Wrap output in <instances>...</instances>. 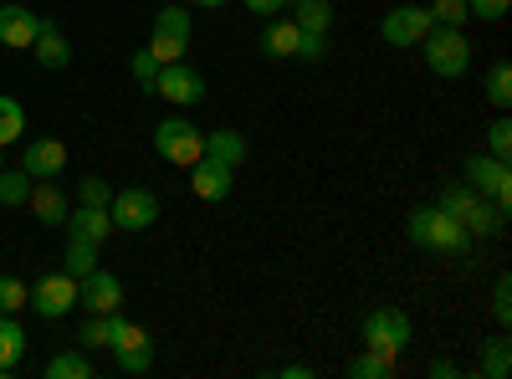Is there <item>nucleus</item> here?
Instances as JSON below:
<instances>
[{"label": "nucleus", "instance_id": "dca6fc26", "mask_svg": "<svg viewBox=\"0 0 512 379\" xmlns=\"http://www.w3.org/2000/svg\"><path fill=\"white\" fill-rule=\"evenodd\" d=\"M67 226H72V236H88V241H108L113 236L108 205H72L67 210Z\"/></svg>", "mask_w": 512, "mask_h": 379}, {"label": "nucleus", "instance_id": "2f4dec72", "mask_svg": "<svg viewBox=\"0 0 512 379\" xmlns=\"http://www.w3.org/2000/svg\"><path fill=\"white\" fill-rule=\"evenodd\" d=\"M431 26H466L472 16H466V0H431Z\"/></svg>", "mask_w": 512, "mask_h": 379}, {"label": "nucleus", "instance_id": "e433bc0d", "mask_svg": "<svg viewBox=\"0 0 512 379\" xmlns=\"http://www.w3.org/2000/svg\"><path fill=\"white\" fill-rule=\"evenodd\" d=\"M113 200V190H108V180H98V175H88L77 185V205H108Z\"/></svg>", "mask_w": 512, "mask_h": 379}, {"label": "nucleus", "instance_id": "20e7f679", "mask_svg": "<svg viewBox=\"0 0 512 379\" xmlns=\"http://www.w3.org/2000/svg\"><path fill=\"white\" fill-rule=\"evenodd\" d=\"M405 344H410V318H405L400 308H374V313L364 318V349H374V354H384V359L400 364Z\"/></svg>", "mask_w": 512, "mask_h": 379}, {"label": "nucleus", "instance_id": "ea45409f", "mask_svg": "<svg viewBox=\"0 0 512 379\" xmlns=\"http://www.w3.org/2000/svg\"><path fill=\"white\" fill-rule=\"evenodd\" d=\"M154 72H159V62L149 57V47H144V52H134V77L144 82V88H149V93H154Z\"/></svg>", "mask_w": 512, "mask_h": 379}, {"label": "nucleus", "instance_id": "f03ea898", "mask_svg": "<svg viewBox=\"0 0 512 379\" xmlns=\"http://www.w3.org/2000/svg\"><path fill=\"white\" fill-rule=\"evenodd\" d=\"M420 52H425V67H431L436 77H461L466 67H472V41L461 36V26H431L420 41Z\"/></svg>", "mask_w": 512, "mask_h": 379}, {"label": "nucleus", "instance_id": "f8f14e48", "mask_svg": "<svg viewBox=\"0 0 512 379\" xmlns=\"http://www.w3.org/2000/svg\"><path fill=\"white\" fill-rule=\"evenodd\" d=\"M77 303L88 308V313H123V282L113 272H88L77 282Z\"/></svg>", "mask_w": 512, "mask_h": 379}, {"label": "nucleus", "instance_id": "f257e3e1", "mask_svg": "<svg viewBox=\"0 0 512 379\" xmlns=\"http://www.w3.org/2000/svg\"><path fill=\"white\" fill-rule=\"evenodd\" d=\"M405 236H410V246L436 251V257H466V251H472V236H466V226H461L456 216H446L441 205H420V210H410Z\"/></svg>", "mask_w": 512, "mask_h": 379}, {"label": "nucleus", "instance_id": "9b49d317", "mask_svg": "<svg viewBox=\"0 0 512 379\" xmlns=\"http://www.w3.org/2000/svg\"><path fill=\"white\" fill-rule=\"evenodd\" d=\"M41 26H47V16H36L26 6H0V47H11V52H31V41L41 36Z\"/></svg>", "mask_w": 512, "mask_h": 379}, {"label": "nucleus", "instance_id": "b1692460", "mask_svg": "<svg viewBox=\"0 0 512 379\" xmlns=\"http://www.w3.org/2000/svg\"><path fill=\"white\" fill-rule=\"evenodd\" d=\"M82 349H113V313H88V323L77 328Z\"/></svg>", "mask_w": 512, "mask_h": 379}, {"label": "nucleus", "instance_id": "9d476101", "mask_svg": "<svg viewBox=\"0 0 512 379\" xmlns=\"http://www.w3.org/2000/svg\"><path fill=\"white\" fill-rule=\"evenodd\" d=\"M190 190H195V200H205V205H221V200L236 190V170L205 154V159L190 164Z\"/></svg>", "mask_w": 512, "mask_h": 379}, {"label": "nucleus", "instance_id": "f3484780", "mask_svg": "<svg viewBox=\"0 0 512 379\" xmlns=\"http://www.w3.org/2000/svg\"><path fill=\"white\" fill-rule=\"evenodd\" d=\"M297 41H303V26H297V21L272 16V21L262 26V52H267V57H292V62H297Z\"/></svg>", "mask_w": 512, "mask_h": 379}, {"label": "nucleus", "instance_id": "aec40b11", "mask_svg": "<svg viewBox=\"0 0 512 379\" xmlns=\"http://www.w3.org/2000/svg\"><path fill=\"white\" fill-rule=\"evenodd\" d=\"M62 272H72L77 282L88 277V272H98V241L72 236V241H67V257H62Z\"/></svg>", "mask_w": 512, "mask_h": 379}, {"label": "nucleus", "instance_id": "c756f323", "mask_svg": "<svg viewBox=\"0 0 512 379\" xmlns=\"http://www.w3.org/2000/svg\"><path fill=\"white\" fill-rule=\"evenodd\" d=\"M507 369H512V344L492 339L487 354H482V379H507Z\"/></svg>", "mask_w": 512, "mask_h": 379}, {"label": "nucleus", "instance_id": "a19ab883", "mask_svg": "<svg viewBox=\"0 0 512 379\" xmlns=\"http://www.w3.org/2000/svg\"><path fill=\"white\" fill-rule=\"evenodd\" d=\"M246 6H251L256 16H267V21H272V16H282V11L292 6V0H246Z\"/></svg>", "mask_w": 512, "mask_h": 379}, {"label": "nucleus", "instance_id": "1a4fd4ad", "mask_svg": "<svg viewBox=\"0 0 512 379\" xmlns=\"http://www.w3.org/2000/svg\"><path fill=\"white\" fill-rule=\"evenodd\" d=\"M31 308L41 318H67L77 308V277L72 272H52V277H41L31 287Z\"/></svg>", "mask_w": 512, "mask_h": 379}, {"label": "nucleus", "instance_id": "49530a36", "mask_svg": "<svg viewBox=\"0 0 512 379\" xmlns=\"http://www.w3.org/2000/svg\"><path fill=\"white\" fill-rule=\"evenodd\" d=\"M0 210H6V205H0Z\"/></svg>", "mask_w": 512, "mask_h": 379}, {"label": "nucleus", "instance_id": "7c9ffc66", "mask_svg": "<svg viewBox=\"0 0 512 379\" xmlns=\"http://www.w3.org/2000/svg\"><path fill=\"white\" fill-rule=\"evenodd\" d=\"M31 175L26 170H0V205H26Z\"/></svg>", "mask_w": 512, "mask_h": 379}, {"label": "nucleus", "instance_id": "393cba45", "mask_svg": "<svg viewBox=\"0 0 512 379\" xmlns=\"http://www.w3.org/2000/svg\"><path fill=\"white\" fill-rule=\"evenodd\" d=\"M128 349H154V344H149V333L134 318L113 313V354H128Z\"/></svg>", "mask_w": 512, "mask_h": 379}, {"label": "nucleus", "instance_id": "5701e85b", "mask_svg": "<svg viewBox=\"0 0 512 379\" xmlns=\"http://www.w3.org/2000/svg\"><path fill=\"white\" fill-rule=\"evenodd\" d=\"M395 359H384V354H374V349H359L354 359H349V374L354 379H395Z\"/></svg>", "mask_w": 512, "mask_h": 379}, {"label": "nucleus", "instance_id": "a211bd4d", "mask_svg": "<svg viewBox=\"0 0 512 379\" xmlns=\"http://www.w3.org/2000/svg\"><path fill=\"white\" fill-rule=\"evenodd\" d=\"M26 354V328L16 323V313H0V379H6Z\"/></svg>", "mask_w": 512, "mask_h": 379}, {"label": "nucleus", "instance_id": "4c0bfd02", "mask_svg": "<svg viewBox=\"0 0 512 379\" xmlns=\"http://www.w3.org/2000/svg\"><path fill=\"white\" fill-rule=\"evenodd\" d=\"M123 374H149L154 369V349H128V354H113Z\"/></svg>", "mask_w": 512, "mask_h": 379}, {"label": "nucleus", "instance_id": "423d86ee", "mask_svg": "<svg viewBox=\"0 0 512 379\" xmlns=\"http://www.w3.org/2000/svg\"><path fill=\"white\" fill-rule=\"evenodd\" d=\"M154 93L164 103H175V108H200L205 103V77L195 67H185V62H169V67L154 72Z\"/></svg>", "mask_w": 512, "mask_h": 379}, {"label": "nucleus", "instance_id": "58836bf2", "mask_svg": "<svg viewBox=\"0 0 512 379\" xmlns=\"http://www.w3.org/2000/svg\"><path fill=\"white\" fill-rule=\"evenodd\" d=\"M492 318H497L502 328L512 323V282H507V277H502V282H497V292H492Z\"/></svg>", "mask_w": 512, "mask_h": 379}, {"label": "nucleus", "instance_id": "c85d7f7f", "mask_svg": "<svg viewBox=\"0 0 512 379\" xmlns=\"http://www.w3.org/2000/svg\"><path fill=\"white\" fill-rule=\"evenodd\" d=\"M154 31H164V36H195V21H190V11L185 6H164V11H154Z\"/></svg>", "mask_w": 512, "mask_h": 379}, {"label": "nucleus", "instance_id": "c03bdc74", "mask_svg": "<svg viewBox=\"0 0 512 379\" xmlns=\"http://www.w3.org/2000/svg\"><path fill=\"white\" fill-rule=\"evenodd\" d=\"M195 6H226V0H195Z\"/></svg>", "mask_w": 512, "mask_h": 379}, {"label": "nucleus", "instance_id": "a878e982", "mask_svg": "<svg viewBox=\"0 0 512 379\" xmlns=\"http://www.w3.org/2000/svg\"><path fill=\"white\" fill-rule=\"evenodd\" d=\"M26 139V108L16 98H0V149Z\"/></svg>", "mask_w": 512, "mask_h": 379}, {"label": "nucleus", "instance_id": "f704fd0d", "mask_svg": "<svg viewBox=\"0 0 512 379\" xmlns=\"http://www.w3.org/2000/svg\"><path fill=\"white\" fill-rule=\"evenodd\" d=\"M512 11V0H466V16L472 21H502Z\"/></svg>", "mask_w": 512, "mask_h": 379}, {"label": "nucleus", "instance_id": "79ce46f5", "mask_svg": "<svg viewBox=\"0 0 512 379\" xmlns=\"http://www.w3.org/2000/svg\"><path fill=\"white\" fill-rule=\"evenodd\" d=\"M461 369L451 364V359H431V379H456Z\"/></svg>", "mask_w": 512, "mask_h": 379}, {"label": "nucleus", "instance_id": "6e6552de", "mask_svg": "<svg viewBox=\"0 0 512 379\" xmlns=\"http://www.w3.org/2000/svg\"><path fill=\"white\" fill-rule=\"evenodd\" d=\"M425 31H431V11H425V6H395L390 16L379 21L384 47H420Z\"/></svg>", "mask_w": 512, "mask_h": 379}, {"label": "nucleus", "instance_id": "bb28decb", "mask_svg": "<svg viewBox=\"0 0 512 379\" xmlns=\"http://www.w3.org/2000/svg\"><path fill=\"white\" fill-rule=\"evenodd\" d=\"M292 6H297V26L328 36V26H333V6H328V0H292Z\"/></svg>", "mask_w": 512, "mask_h": 379}, {"label": "nucleus", "instance_id": "473e14b6", "mask_svg": "<svg viewBox=\"0 0 512 379\" xmlns=\"http://www.w3.org/2000/svg\"><path fill=\"white\" fill-rule=\"evenodd\" d=\"M31 303V287L21 277H0V313H21Z\"/></svg>", "mask_w": 512, "mask_h": 379}, {"label": "nucleus", "instance_id": "c9c22d12", "mask_svg": "<svg viewBox=\"0 0 512 379\" xmlns=\"http://www.w3.org/2000/svg\"><path fill=\"white\" fill-rule=\"evenodd\" d=\"M328 57V36L323 31H303V41H297V62H323Z\"/></svg>", "mask_w": 512, "mask_h": 379}, {"label": "nucleus", "instance_id": "4be33fe9", "mask_svg": "<svg viewBox=\"0 0 512 379\" xmlns=\"http://www.w3.org/2000/svg\"><path fill=\"white\" fill-rule=\"evenodd\" d=\"M47 379H93V359L88 349H67L47 364Z\"/></svg>", "mask_w": 512, "mask_h": 379}, {"label": "nucleus", "instance_id": "2eb2a0df", "mask_svg": "<svg viewBox=\"0 0 512 379\" xmlns=\"http://www.w3.org/2000/svg\"><path fill=\"white\" fill-rule=\"evenodd\" d=\"M31 57L47 67V72H62L67 62H72V47H67V36H62V26L57 21H47L41 26V36L31 41Z\"/></svg>", "mask_w": 512, "mask_h": 379}, {"label": "nucleus", "instance_id": "7ed1b4c3", "mask_svg": "<svg viewBox=\"0 0 512 379\" xmlns=\"http://www.w3.org/2000/svg\"><path fill=\"white\" fill-rule=\"evenodd\" d=\"M154 149H159V159L190 170L195 159H205V134L195 129L190 118H159L154 123Z\"/></svg>", "mask_w": 512, "mask_h": 379}, {"label": "nucleus", "instance_id": "ddd939ff", "mask_svg": "<svg viewBox=\"0 0 512 379\" xmlns=\"http://www.w3.org/2000/svg\"><path fill=\"white\" fill-rule=\"evenodd\" d=\"M21 170H26L31 180H57V175L67 170V144H62V139H26Z\"/></svg>", "mask_w": 512, "mask_h": 379}, {"label": "nucleus", "instance_id": "cd10ccee", "mask_svg": "<svg viewBox=\"0 0 512 379\" xmlns=\"http://www.w3.org/2000/svg\"><path fill=\"white\" fill-rule=\"evenodd\" d=\"M185 52H190V41H185V36H164V31H154V36H149V57H154L159 67L185 62Z\"/></svg>", "mask_w": 512, "mask_h": 379}, {"label": "nucleus", "instance_id": "412c9836", "mask_svg": "<svg viewBox=\"0 0 512 379\" xmlns=\"http://www.w3.org/2000/svg\"><path fill=\"white\" fill-rule=\"evenodd\" d=\"M482 88H487V103H492L497 113H507V108H512V67H507V62H492L487 77H482Z\"/></svg>", "mask_w": 512, "mask_h": 379}, {"label": "nucleus", "instance_id": "4468645a", "mask_svg": "<svg viewBox=\"0 0 512 379\" xmlns=\"http://www.w3.org/2000/svg\"><path fill=\"white\" fill-rule=\"evenodd\" d=\"M26 205H31V216H36L41 226H67V210H72V200L62 195L57 180H36L31 195H26Z\"/></svg>", "mask_w": 512, "mask_h": 379}, {"label": "nucleus", "instance_id": "39448f33", "mask_svg": "<svg viewBox=\"0 0 512 379\" xmlns=\"http://www.w3.org/2000/svg\"><path fill=\"white\" fill-rule=\"evenodd\" d=\"M108 216H113V231H149L159 221V195L144 185H128L108 200Z\"/></svg>", "mask_w": 512, "mask_h": 379}, {"label": "nucleus", "instance_id": "72a5a7b5", "mask_svg": "<svg viewBox=\"0 0 512 379\" xmlns=\"http://www.w3.org/2000/svg\"><path fill=\"white\" fill-rule=\"evenodd\" d=\"M487 154H492V159H507V154H512V123H507V113L487 129Z\"/></svg>", "mask_w": 512, "mask_h": 379}, {"label": "nucleus", "instance_id": "6ab92c4d", "mask_svg": "<svg viewBox=\"0 0 512 379\" xmlns=\"http://www.w3.org/2000/svg\"><path fill=\"white\" fill-rule=\"evenodd\" d=\"M246 134H236V129H216V134H205V154L210 159H221V164H231V170H241L246 164Z\"/></svg>", "mask_w": 512, "mask_h": 379}, {"label": "nucleus", "instance_id": "37998d69", "mask_svg": "<svg viewBox=\"0 0 512 379\" xmlns=\"http://www.w3.org/2000/svg\"><path fill=\"white\" fill-rule=\"evenodd\" d=\"M282 379H313V364H287Z\"/></svg>", "mask_w": 512, "mask_h": 379}, {"label": "nucleus", "instance_id": "a18cd8bd", "mask_svg": "<svg viewBox=\"0 0 512 379\" xmlns=\"http://www.w3.org/2000/svg\"><path fill=\"white\" fill-rule=\"evenodd\" d=\"M0 170H6V149H0Z\"/></svg>", "mask_w": 512, "mask_h": 379}, {"label": "nucleus", "instance_id": "0eeeda50", "mask_svg": "<svg viewBox=\"0 0 512 379\" xmlns=\"http://www.w3.org/2000/svg\"><path fill=\"white\" fill-rule=\"evenodd\" d=\"M466 185H472L477 195H487V200H497V205L507 210V200H512V170H507V159L472 154V159H466Z\"/></svg>", "mask_w": 512, "mask_h": 379}]
</instances>
